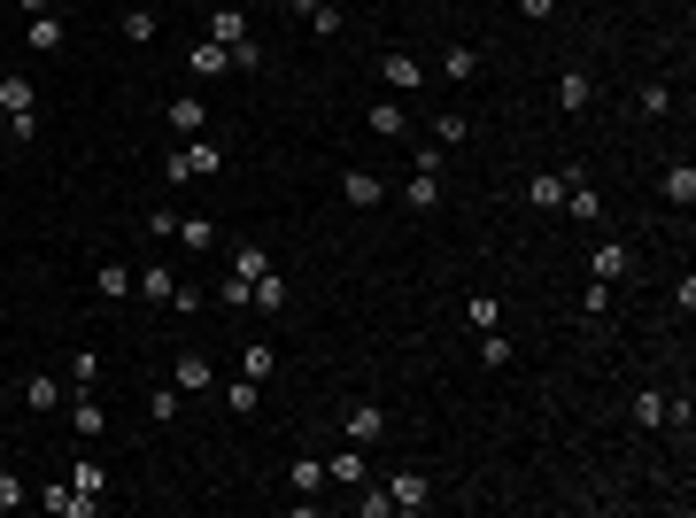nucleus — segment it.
<instances>
[{"label":"nucleus","mask_w":696,"mask_h":518,"mask_svg":"<svg viewBox=\"0 0 696 518\" xmlns=\"http://www.w3.org/2000/svg\"><path fill=\"white\" fill-rule=\"evenodd\" d=\"M0 116H8V140H31V132H39V86H31L24 70L0 78Z\"/></svg>","instance_id":"1"},{"label":"nucleus","mask_w":696,"mask_h":518,"mask_svg":"<svg viewBox=\"0 0 696 518\" xmlns=\"http://www.w3.org/2000/svg\"><path fill=\"white\" fill-rule=\"evenodd\" d=\"M341 433H348V441H356V449H372L379 433H387V410H379V403H348Z\"/></svg>","instance_id":"2"},{"label":"nucleus","mask_w":696,"mask_h":518,"mask_svg":"<svg viewBox=\"0 0 696 518\" xmlns=\"http://www.w3.org/2000/svg\"><path fill=\"white\" fill-rule=\"evenodd\" d=\"M31 503H47L55 518H93V511H101V495H78V488H62V480H55V488H39Z\"/></svg>","instance_id":"3"},{"label":"nucleus","mask_w":696,"mask_h":518,"mask_svg":"<svg viewBox=\"0 0 696 518\" xmlns=\"http://www.w3.org/2000/svg\"><path fill=\"white\" fill-rule=\"evenodd\" d=\"M387 503H395V511H426V503H434V488H426V472H395V480H387Z\"/></svg>","instance_id":"4"},{"label":"nucleus","mask_w":696,"mask_h":518,"mask_svg":"<svg viewBox=\"0 0 696 518\" xmlns=\"http://www.w3.org/2000/svg\"><path fill=\"white\" fill-rule=\"evenodd\" d=\"M379 78H387L395 93H418V86H426V62H418V55H379Z\"/></svg>","instance_id":"5"},{"label":"nucleus","mask_w":696,"mask_h":518,"mask_svg":"<svg viewBox=\"0 0 696 518\" xmlns=\"http://www.w3.org/2000/svg\"><path fill=\"white\" fill-rule=\"evenodd\" d=\"M588 101H596V78H588V70H557V109L580 116Z\"/></svg>","instance_id":"6"},{"label":"nucleus","mask_w":696,"mask_h":518,"mask_svg":"<svg viewBox=\"0 0 696 518\" xmlns=\"http://www.w3.org/2000/svg\"><path fill=\"white\" fill-rule=\"evenodd\" d=\"M171 387H178V395H202V387H217V372H209V356H194V348H186V356L171 364Z\"/></svg>","instance_id":"7"},{"label":"nucleus","mask_w":696,"mask_h":518,"mask_svg":"<svg viewBox=\"0 0 696 518\" xmlns=\"http://www.w3.org/2000/svg\"><path fill=\"white\" fill-rule=\"evenodd\" d=\"M341 202L348 209H379V202H387V186H379L372 171H341Z\"/></svg>","instance_id":"8"},{"label":"nucleus","mask_w":696,"mask_h":518,"mask_svg":"<svg viewBox=\"0 0 696 518\" xmlns=\"http://www.w3.org/2000/svg\"><path fill=\"white\" fill-rule=\"evenodd\" d=\"M163 124H171L178 140H194V132H202V124H209V109H202V101H194V93H178L171 109H163Z\"/></svg>","instance_id":"9"},{"label":"nucleus","mask_w":696,"mask_h":518,"mask_svg":"<svg viewBox=\"0 0 696 518\" xmlns=\"http://www.w3.org/2000/svg\"><path fill=\"white\" fill-rule=\"evenodd\" d=\"M178 163H186V178H209L225 155H217V140H202V132H194V140H178Z\"/></svg>","instance_id":"10"},{"label":"nucleus","mask_w":696,"mask_h":518,"mask_svg":"<svg viewBox=\"0 0 696 518\" xmlns=\"http://www.w3.org/2000/svg\"><path fill=\"white\" fill-rule=\"evenodd\" d=\"M565 186H573V171H542V178H526V202L534 209H565Z\"/></svg>","instance_id":"11"},{"label":"nucleus","mask_w":696,"mask_h":518,"mask_svg":"<svg viewBox=\"0 0 696 518\" xmlns=\"http://www.w3.org/2000/svg\"><path fill=\"white\" fill-rule=\"evenodd\" d=\"M24 410H39V418H47V410H62V379H55V372H31V379H24Z\"/></svg>","instance_id":"12"},{"label":"nucleus","mask_w":696,"mask_h":518,"mask_svg":"<svg viewBox=\"0 0 696 518\" xmlns=\"http://www.w3.org/2000/svg\"><path fill=\"white\" fill-rule=\"evenodd\" d=\"M565 209H573L580 225H596V217H604V194H596V186H588V178L573 171V186H565Z\"/></svg>","instance_id":"13"},{"label":"nucleus","mask_w":696,"mask_h":518,"mask_svg":"<svg viewBox=\"0 0 696 518\" xmlns=\"http://www.w3.org/2000/svg\"><path fill=\"white\" fill-rule=\"evenodd\" d=\"M132 294H140V302H171V294H178V279H171V263H147L140 279H132Z\"/></svg>","instance_id":"14"},{"label":"nucleus","mask_w":696,"mask_h":518,"mask_svg":"<svg viewBox=\"0 0 696 518\" xmlns=\"http://www.w3.org/2000/svg\"><path fill=\"white\" fill-rule=\"evenodd\" d=\"M403 202L418 209V217H434V209H441V171H418V178L403 186Z\"/></svg>","instance_id":"15"},{"label":"nucleus","mask_w":696,"mask_h":518,"mask_svg":"<svg viewBox=\"0 0 696 518\" xmlns=\"http://www.w3.org/2000/svg\"><path fill=\"white\" fill-rule=\"evenodd\" d=\"M248 310H263V317H271V310H287V279H279V271H263L256 287H248Z\"/></svg>","instance_id":"16"},{"label":"nucleus","mask_w":696,"mask_h":518,"mask_svg":"<svg viewBox=\"0 0 696 518\" xmlns=\"http://www.w3.org/2000/svg\"><path fill=\"white\" fill-rule=\"evenodd\" d=\"M93 294H101V302H124V294H132V271H124V263H101V271H93Z\"/></svg>","instance_id":"17"},{"label":"nucleus","mask_w":696,"mask_h":518,"mask_svg":"<svg viewBox=\"0 0 696 518\" xmlns=\"http://www.w3.org/2000/svg\"><path fill=\"white\" fill-rule=\"evenodd\" d=\"M186 70H194V78H225V70H232V55L217 47V39H202V47L186 55Z\"/></svg>","instance_id":"18"},{"label":"nucleus","mask_w":696,"mask_h":518,"mask_svg":"<svg viewBox=\"0 0 696 518\" xmlns=\"http://www.w3.org/2000/svg\"><path fill=\"white\" fill-rule=\"evenodd\" d=\"M287 488H294V495H318V488H325V457H294V464H287Z\"/></svg>","instance_id":"19"},{"label":"nucleus","mask_w":696,"mask_h":518,"mask_svg":"<svg viewBox=\"0 0 696 518\" xmlns=\"http://www.w3.org/2000/svg\"><path fill=\"white\" fill-rule=\"evenodd\" d=\"M325 480H341V488H364V449H356V441H348L341 457L325 464Z\"/></svg>","instance_id":"20"},{"label":"nucleus","mask_w":696,"mask_h":518,"mask_svg":"<svg viewBox=\"0 0 696 518\" xmlns=\"http://www.w3.org/2000/svg\"><path fill=\"white\" fill-rule=\"evenodd\" d=\"M434 70L464 86V78H480V55H472V47H441V62H434Z\"/></svg>","instance_id":"21"},{"label":"nucleus","mask_w":696,"mask_h":518,"mask_svg":"<svg viewBox=\"0 0 696 518\" xmlns=\"http://www.w3.org/2000/svg\"><path fill=\"white\" fill-rule=\"evenodd\" d=\"M635 109L650 116V124H658V116H673V86H666V78H650V86L635 93Z\"/></svg>","instance_id":"22"},{"label":"nucleus","mask_w":696,"mask_h":518,"mask_svg":"<svg viewBox=\"0 0 696 518\" xmlns=\"http://www.w3.org/2000/svg\"><path fill=\"white\" fill-rule=\"evenodd\" d=\"M62 47V16L47 8V16H31V55H55Z\"/></svg>","instance_id":"23"},{"label":"nucleus","mask_w":696,"mask_h":518,"mask_svg":"<svg viewBox=\"0 0 696 518\" xmlns=\"http://www.w3.org/2000/svg\"><path fill=\"white\" fill-rule=\"evenodd\" d=\"M225 403L240 410V418H256V403H263V379H248V372H240V379L225 387Z\"/></svg>","instance_id":"24"},{"label":"nucleus","mask_w":696,"mask_h":518,"mask_svg":"<svg viewBox=\"0 0 696 518\" xmlns=\"http://www.w3.org/2000/svg\"><path fill=\"white\" fill-rule=\"evenodd\" d=\"M372 132H379V140H403V132H410V116L395 109V101H372Z\"/></svg>","instance_id":"25"},{"label":"nucleus","mask_w":696,"mask_h":518,"mask_svg":"<svg viewBox=\"0 0 696 518\" xmlns=\"http://www.w3.org/2000/svg\"><path fill=\"white\" fill-rule=\"evenodd\" d=\"M588 271H596V279H627V271H635V256H627V248H596V263H588Z\"/></svg>","instance_id":"26"},{"label":"nucleus","mask_w":696,"mask_h":518,"mask_svg":"<svg viewBox=\"0 0 696 518\" xmlns=\"http://www.w3.org/2000/svg\"><path fill=\"white\" fill-rule=\"evenodd\" d=\"M666 202H673V209L696 202V171H689V163H673V171H666Z\"/></svg>","instance_id":"27"},{"label":"nucleus","mask_w":696,"mask_h":518,"mask_svg":"<svg viewBox=\"0 0 696 518\" xmlns=\"http://www.w3.org/2000/svg\"><path fill=\"white\" fill-rule=\"evenodd\" d=\"M635 426H642V433L666 426V395H658V387H642V395H635Z\"/></svg>","instance_id":"28"},{"label":"nucleus","mask_w":696,"mask_h":518,"mask_svg":"<svg viewBox=\"0 0 696 518\" xmlns=\"http://www.w3.org/2000/svg\"><path fill=\"white\" fill-rule=\"evenodd\" d=\"M302 24L318 31V39H341V24H348V16H341V8H333V0H318V8H310V16H302Z\"/></svg>","instance_id":"29"},{"label":"nucleus","mask_w":696,"mask_h":518,"mask_svg":"<svg viewBox=\"0 0 696 518\" xmlns=\"http://www.w3.org/2000/svg\"><path fill=\"white\" fill-rule=\"evenodd\" d=\"M171 240H186V248H217V225H209V217H178Z\"/></svg>","instance_id":"30"},{"label":"nucleus","mask_w":696,"mask_h":518,"mask_svg":"<svg viewBox=\"0 0 696 518\" xmlns=\"http://www.w3.org/2000/svg\"><path fill=\"white\" fill-rule=\"evenodd\" d=\"M124 39L147 47V39H155V8H124Z\"/></svg>","instance_id":"31"},{"label":"nucleus","mask_w":696,"mask_h":518,"mask_svg":"<svg viewBox=\"0 0 696 518\" xmlns=\"http://www.w3.org/2000/svg\"><path fill=\"white\" fill-rule=\"evenodd\" d=\"M232 271H240V279H248V287H256L263 271H271V256H263V248H232Z\"/></svg>","instance_id":"32"},{"label":"nucleus","mask_w":696,"mask_h":518,"mask_svg":"<svg viewBox=\"0 0 696 518\" xmlns=\"http://www.w3.org/2000/svg\"><path fill=\"white\" fill-rule=\"evenodd\" d=\"M209 39H217V47H240V39H248V16H232V8H225V16L209 24Z\"/></svg>","instance_id":"33"},{"label":"nucleus","mask_w":696,"mask_h":518,"mask_svg":"<svg viewBox=\"0 0 696 518\" xmlns=\"http://www.w3.org/2000/svg\"><path fill=\"white\" fill-rule=\"evenodd\" d=\"M480 364H488V372H503V364H511V341H503L495 325H488V333H480Z\"/></svg>","instance_id":"34"},{"label":"nucleus","mask_w":696,"mask_h":518,"mask_svg":"<svg viewBox=\"0 0 696 518\" xmlns=\"http://www.w3.org/2000/svg\"><path fill=\"white\" fill-rule=\"evenodd\" d=\"M464 132H472V116H457V109H449V116H434V147H457Z\"/></svg>","instance_id":"35"},{"label":"nucleus","mask_w":696,"mask_h":518,"mask_svg":"<svg viewBox=\"0 0 696 518\" xmlns=\"http://www.w3.org/2000/svg\"><path fill=\"white\" fill-rule=\"evenodd\" d=\"M70 426H78V433H101L109 418H101V403H93V395H78V403H70Z\"/></svg>","instance_id":"36"},{"label":"nucleus","mask_w":696,"mask_h":518,"mask_svg":"<svg viewBox=\"0 0 696 518\" xmlns=\"http://www.w3.org/2000/svg\"><path fill=\"white\" fill-rule=\"evenodd\" d=\"M24 503H31V488L8 472V464H0V511H24Z\"/></svg>","instance_id":"37"},{"label":"nucleus","mask_w":696,"mask_h":518,"mask_svg":"<svg viewBox=\"0 0 696 518\" xmlns=\"http://www.w3.org/2000/svg\"><path fill=\"white\" fill-rule=\"evenodd\" d=\"M464 325H472V333H488V325H495V294H472V302H464Z\"/></svg>","instance_id":"38"},{"label":"nucleus","mask_w":696,"mask_h":518,"mask_svg":"<svg viewBox=\"0 0 696 518\" xmlns=\"http://www.w3.org/2000/svg\"><path fill=\"white\" fill-rule=\"evenodd\" d=\"M147 418H155V426H171V418H178V387H155V395H147Z\"/></svg>","instance_id":"39"},{"label":"nucleus","mask_w":696,"mask_h":518,"mask_svg":"<svg viewBox=\"0 0 696 518\" xmlns=\"http://www.w3.org/2000/svg\"><path fill=\"white\" fill-rule=\"evenodd\" d=\"M240 372H248V379H271V372H279V356H271V348H248V356H240Z\"/></svg>","instance_id":"40"},{"label":"nucleus","mask_w":696,"mask_h":518,"mask_svg":"<svg viewBox=\"0 0 696 518\" xmlns=\"http://www.w3.org/2000/svg\"><path fill=\"white\" fill-rule=\"evenodd\" d=\"M217 302H225V310H248V279H240V271H225V279H217Z\"/></svg>","instance_id":"41"},{"label":"nucleus","mask_w":696,"mask_h":518,"mask_svg":"<svg viewBox=\"0 0 696 518\" xmlns=\"http://www.w3.org/2000/svg\"><path fill=\"white\" fill-rule=\"evenodd\" d=\"M70 379H78V387H93V379H101V348H78V356H70Z\"/></svg>","instance_id":"42"},{"label":"nucleus","mask_w":696,"mask_h":518,"mask_svg":"<svg viewBox=\"0 0 696 518\" xmlns=\"http://www.w3.org/2000/svg\"><path fill=\"white\" fill-rule=\"evenodd\" d=\"M387 511H395V503H387V488H364V495H356V518H387Z\"/></svg>","instance_id":"43"},{"label":"nucleus","mask_w":696,"mask_h":518,"mask_svg":"<svg viewBox=\"0 0 696 518\" xmlns=\"http://www.w3.org/2000/svg\"><path fill=\"white\" fill-rule=\"evenodd\" d=\"M225 55H232V70H256V62H263V47H256V31H248V39H240V47H225Z\"/></svg>","instance_id":"44"},{"label":"nucleus","mask_w":696,"mask_h":518,"mask_svg":"<svg viewBox=\"0 0 696 518\" xmlns=\"http://www.w3.org/2000/svg\"><path fill=\"white\" fill-rule=\"evenodd\" d=\"M178 232V209H147V240H171Z\"/></svg>","instance_id":"45"},{"label":"nucleus","mask_w":696,"mask_h":518,"mask_svg":"<svg viewBox=\"0 0 696 518\" xmlns=\"http://www.w3.org/2000/svg\"><path fill=\"white\" fill-rule=\"evenodd\" d=\"M580 310H588V317H604V310H611V287H604V279H588V294H580Z\"/></svg>","instance_id":"46"},{"label":"nucleus","mask_w":696,"mask_h":518,"mask_svg":"<svg viewBox=\"0 0 696 518\" xmlns=\"http://www.w3.org/2000/svg\"><path fill=\"white\" fill-rule=\"evenodd\" d=\"M550 8H557V0H519V16H526V24H542Z\"/></svg>","instance_id":"47"},{"label":"nucleus","mask_w":696,"mask_h":518,"mask_svg":"<svg viewBox=\"0 0 696 518\" xmlns=\"http://www.w3.org/2000/svg\"><path fill=\"white\" fill-rule=\"evenodd\" d=\"M16 8H24V16H47V8H55V0H16Z\"/></svg>","instance_id":"48"},{"label":"nucleus","mask_w":696,"mask_h":518,"mask_svg":"<svg viewBox=\"0 0 696 518\" xmlns=\"http://www.w3.org/2000/svg\"><path fill=\"white\" fill-rule=\"evenodd\" d=\"M287 8H294V16H310V8H318V0H287Z\"/></svg>","instance_id":"49"}]
</instances>
